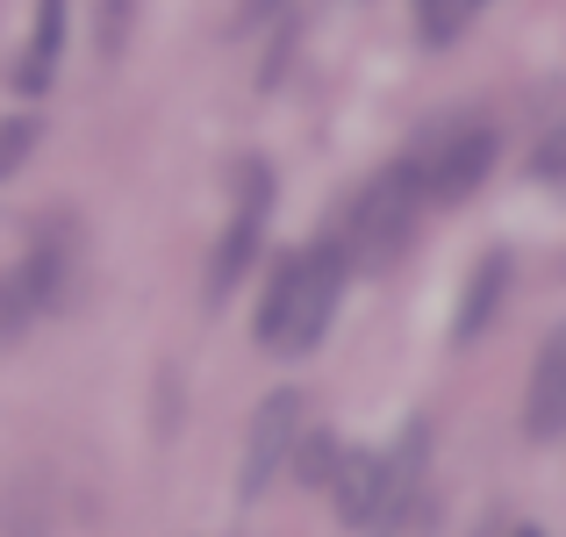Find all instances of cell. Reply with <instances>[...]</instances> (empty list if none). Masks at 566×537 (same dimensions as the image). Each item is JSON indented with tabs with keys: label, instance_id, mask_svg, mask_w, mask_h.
Here are the masks:
<instances>
[{
	"label": "cell",
	"instance_id": "obj_10",
	"mask_svg": "<svg viewBox=\"0 0 566 537\" xmlns=\"http://www.w3.org/2000/svg\"><path fill=\"white\" fill-rule=\"evenodd\" d=\"M57 51H65V0H36V29H29V57L22 72H14V86L22 94H43L57 72Z\"/></svg>",
	"mask_w": 566,
	"mask_h": 537
},
{
	"label": "cell",
	"instance_id": "obj_9",
	"mask_svg": "<svg viewBox=\"0 0 566 537\" xmlns=\"http://www.w3.org/2000/svg\"><path fill=\"white\" fill-rule=\"evenodd\" d=\"M510 273H516V259L510 251H488L481 265H473V280H467V302H459V345H473V337L495 323V308H502V294H510Z\"/></svg>",
	"mask_w": 566,
	"mask_h": 537
},
{
	"label": "cell",
	"instance_id": "obj_11",
	"mask_svg": "<svg viewBox=\"0 0 566 537\" xmlns=\"http://www.w3.org/2000/svg\"><path fill=\"white\" fill-rule=\"evenodd\" d=\"M36 316H43V308H36V294H29V273H22V265H8V273H0V351L22 345Z\"/></svg>",
	"mask_w": 566,
	"mask_h": 537
},
{
	"label": "cell",
	"instance_id": "obj_15",
	"mask_svg": "<svg viewBox=\"0 0 566 537\" xmlns=\"http://www.w3.org/2000/svg\"><path fill=\"white\" fill-rule=\"evenodd\" d=\"M287 466L302 473V481H316L323 487V473L337 466V438H294V452H287Z\"/></svg>",
	"mask_w": 566,
	"mask_h": 537
},
{
	"label": "cell",
	"instance_id": "obj_13",
	"mask_svg": "<svg viewBox=\"0 0 566 537\" xmlns=\"http://www.w3.org/2000/svg\"><path fill=\"white\" fill-rule=\"evenodd\" d=\"M36 137H43V123H36V115H0V179H14V172H22V158L36 151Z\"/></svg>",
	"mask_w": 566,
	"mask_h": 537
},
{
	"label": "cell",
	"instance_id": "obj_12",
	"mask_svg": "<svg viewBox=\"0 0 566 537\" xmlns=\"http://www.w3.org/2000/svg\"><path fill=\"white\" fill-rule=\"evenodd\" d=\"M488 0H416V29H423V43H452L473 29V14H481Z\"/></svg>",
	"mask_w": 566,
	"mask_h": 537
},
{
	"label": "cell",
	"instance_id": "obj_2",
	"mask_svg": "<svg viewBox=\"0 0 566 537\" xmlns=\"http://www.w3.org/2000/svg\"><path fill=\"white\" fill-rule=\"evenodd\" d=\"M416 215H423V179H416V158H395L345 208V230H337L345 273H387L401 259V244L416 236Z\"/></svg>",
	"mask_w": 566,
	"mask_h": 537
},
{
	"label": "cell",
	"instance_id": "obj_1",
	"mask_svg": "<svg viewBox=\"0 0 566 537\" xmlns=\"http://www.w3.org/2000/svg\"><path fill=\"white\" fill-rule=\"evenodd\" d=\"M337 294H345V251H337V236H323V244H308V251H287L280 273L265 280L259 345L280 351V358L316 351L323 330H331V316H337Z\"/></svg>",
	"mask_w": 566,
	"mask_h": 537
},
{
	"label": "cell",
	"instance_id": "obj_4",
	"mask_svg": "<svg viewBox=\"0 0 566 537\" xmlns=\"http://www.w3.org/2000/svg\"><path fill=\"white\" fill-rule=\"evenodd\" d=\"M502 158V137L488 123H459L444 129L430 151H416V179H423V201H467Z\"/></svg>",
	"mask_w": 566,
	"mask_h": 537
},
{
	"label": "cell",
	"instance_id": "obj_17",
	"mask_svg": "<svg viewBox=\"0 0 566 537\" xmlns=\"http://www.w3.org/2000/svg\"><path fill=\"white\" fill-rule=\"evenodd\" d=\"M516 537H545V530H516Z\"/></svg>",
	"mask_w": 566,
	"mask_h": 537
},
{
	"label": "cell",
	"instance_id": "obj_14",
	"mask_svg": "<svg viewBox=\"0 0 566 537\" xmlns=\"http://www.w3.org/2000/svg\"><path fill=\"white\" fill-rule=\"evenodd\" d=\"M129 14H137V0H101V14H94L101 57H123L129 51Z\"/></svg>",
	"mask_w": 566,
	"mask_h": 537
},
{
	"label": "cell",
	"instance_id": "obj_3",
	"mask_svg": "<svg viewBox=\"0 0 566 537\" xmlns=\"http://www.w3.org/2000/svg\"><path fill=\"white\" fill-rule=\"evenodd\" d=\"M265 215H273V172L251 158V166H237L230 230L216 236V251H208V302H222V294L251 273V259H259V244H265Z\"/></svg>",
	"mask_w": 566,
	"mask_h": 537
},
{
	"label": "cell",
	"instance_id": "obj_5",
	"mask_svg": "<svg viewBox=\"0 0 566 537\" xmlns=\"http://www.w3.org/2000/svg\"><path fill=\"white\" fill-rule=\"evenodd\" d=\"M294 438H302V394L294 387H280V394H265L259 409H251V430H244V466H237V495L259 502L265 487L287 473V452Z\"/></svg>",
	"mask_w": 566,
	"mask_h": 537
},
{
	"label": "cell",
	"instance_id": "obj_16",
	"mask_svg": "<svg viewBox=\"0 0 566 537\" xmlns=\"http://www.w3.org/2000/svg\"><path fill=\"white\" fill-rule=\"evenodd\" d=\"M273 8H294V0H244V14H237V29H251V22H265Z\"/></svg>",
	"mask_w": 566,
	"mask_h": 537
},
{
	"label": "cell",
	"instance_id": "obj_8",
	"mask_svg": "<svg viewBox=\"0 0 566 537\" xmlns=\"http://www.w3.org/2000/svg\"><path fill=\"white\" fill-rule=\"evenodd\" d=\"M566 430V330H553L538 345V366H531V401H524V438L553 444Z\"/></svg>",
	"mask_w": 566,
	"mask_h": 537
},
{
	"label": "cell",
	"instance_id": "obj_6",
	"mask_svg": "<svg viewBox=\"0 0 566 537\" xmlns=\"http://www.w3.org/2000/svg\"><path fill=\"white\" fill-rule=\"evenodd\" d=\"M423 473H430V423L416 415V423L395 438V452H380V509H374V530L380 524H409V516L423 509Z\"/></svg>",
	"mask_w": 566,
	"mask_h": 537
},
{
	"label": "cell",
	"instance_id": "obj_7",
	"mask_svg": "<svg viewBox=\"0 0 566 537\" xmlns=\"http://www.w3.org/2000/svg\"><path fill=\"white\" fill-rule=\"evenodd\" d=\"M323 487H331L337 524L374 530V509H380V452H366V444H337V466L323 473Z\"/></svg>",
	"mask_w": 566,
	"mask_h": 537
}]
</instances>
